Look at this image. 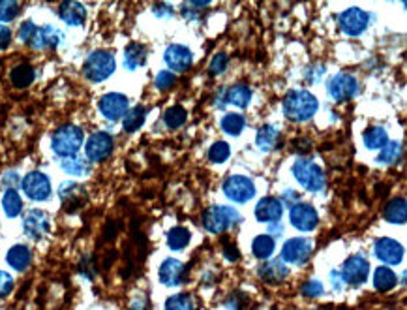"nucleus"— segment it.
Segmentation results:
<instances>
[{"label": "nucleus", "instance_id": "f257e3e1", "mask_svg": "<svg viewBox=\"0 0 407 310\" xmlns=\"http://www.w3.org/2000/svg\"><path fill=\"white\" fill-rule=\"evenodd\" d=\"M281 109L289 121L293 122H306L314 119V115L319 109V101L312 93L297 88V90H289L281 101Z\"/></svg>", "mask_w": 407, "mask_h": 310}, {"label": "nucleus", "instance_id": "f03ea898", "mask_svg": "<svg viewBox=\"0 0 407 310\" xmlns=\"http://www.w3.org/2000/svg\"><path fill=\"white\" fill-rule=\"evenodd\" d=\"M83 143H85V132L74 122L59 126L51 137V148L59 158H70V156L79 155Z\"/></svg>", "mask_w": 407, "mask_h": 310}, {"label": "nucleus", "instance_id": "7ed1b4c3", "mask_svg": "<svg viewBox=\"0 0 407 310\" xmlns=\"http://www.w3.org/2000/svg\"><path fill=\"white\" fill-rule=\"evenodd\" d=\"M293 171L295 179L301 184L302 188L308 190V192H314V194H319L327 186V177H325V171L321 169L319 164H315L314 160L310 158H297L293 162Z\"/></svg>", "mask_w": 407, "mask_h": 310}, {"label": "nucleus", "instance_id": "20e7f679", "mask_svg": "<svg viewBox=\"0 0 407 310\" xmlns=\"http://www.w3.org/2000/svg\"><path fill=\"white\" fill-rule=\"evenodd\" d=\"M117 70V61L115 55L107 49H96L88 55L83 64V75L87 77L88 81L101 83L109 79Z\"/></svg>", "mask_w": 407, "mask_h": 310}, {"label": "nucleus", "instance_id": "39448f33", "mask_svg": "<svg viewBox=\"0 0 407 310\" xmlns=\"http://www.w3.org/2000/svg\"><path fill=\"white\" fill-rule=\"evenodd\" d=\"M241 213L233 207H227V205H212L203 213V218H201L203 228L207 229L208 233H214V235L224 233L226 229L241 224Z\"/></svg>", "mask_w": 407, "mask_h": 310}, {"label": "nucleus", "instance_id": "423d86ee", "mask_svg": "<svg viewBox=\"0 0 407 310\" xmlns=\"http://www.w3.org/2000/svg\"><path fill=\"white\" fill-rule=\"evenodd\" d=\"M115 139L109 132H94L88 135L87 143H85V158L90 164H101L106 162L109 156L113 155Z\"/></svg>", "mask_w": 407, "mask_h": 310}, {"label": "nucleus", "instance_id": "0eeeda50", "mask_svg": "<svg viewBox=\"0 0 407 310\" xmlns=\"http://www.w3.org/2000/svg\"><path fill=\"white\" fill-rule=\"evenodd\" d=\"M21 188L25 192V196L32 202H47L51 196V181L43 171H30L21 179Z\"/></svg>", "mask_w": 407, "mask_h": 310}, {"label": "nucleus", "instance_id": "6e6552de", "mask_svg": "<svg viewBox=\"0 0 407 310\" xmlns=\"http://www.w3.org/2000/svg\"><path fill=\"white\" fill-rule=\"evenodd\" d=\"M359 93V81L351 74H336L328 77L327 81V95L334 101H349L353 100Z\"/></svg>", "mask_w": 407, "mask_h": 310}, {"label": "nucleus", "instance_id": "1a4fd4ad", "mask_svg": "<svg viewBox=\"0 0 407 310\" xmlns=\"http://www.w3.org/2000/svg\"><path fill=\"white\" fill-rule=\"evenodd\" d=\"M224 194L233 203H248L257 194L255 182L250 177L231 175L224 182Z\"/></svg>", "mask_w": 407, "mask_h": 310}, {"label": "nucleus", "instance_id": "9d476101", "mask_svg": "<svg viewBox=\"0 0 407 310\" xmlns=\"http://www.w3.org/2000/svg\"><path fill=\"white\" fill-rule=\"evenodd\" d=\"M314 252L312 239L306 237H293L284 243L281 246V262L291 263V265H304Z\"/></svg>", "mask_w": 407, "mask_h": 310}, {"label": "nucleus", "instance_id": "9b49d317", "mask_svg": "<svg viewBox=\"0 0 407 310\" xmlns=\"http://www.w3.org/2000/svg\"><path fill=\"white\" fill-rule=\"evenodd\" d=\"M340 275L344 278V284L359 288L362 284H366L368 275H370V262L361 254L349 256L341 265Z\"/></svg>", "mask_w": 407, "mask_h": 310}, {"label": "nucleus", "instance_id": "f8f14e48", "mask_svg": "<svg viewBox=\"0 0 407 310\" xmlns=\"http://www.w3.org/2000/svg\"><path fill=\"white\" fill-rule=\"evenodd\" d=\"M289 222L299 231H314L319 224V215L314 205L299 202L293 207H289Z\"/></svg>", "mask_w": 407, "mask_h": 310}, {"label": "nucleus", "instance_id": "ddd939ff", "mask_svg": "<svg viewBox=\"0 0 407 310\" xmlns=\"http://www.w3.org/2000/svg\"><path fill=\"white\" fill-rule=\"evenodd\" d=\"M51 229V218L46 211L30 209L23 218V231L28 239L32 241H41Z\"/></svg>", "mask_w": 407, "mask_h": 310}, {"label": "nucleus", "instance_id": "4468645a", "mask_svg": "<svg viewBox=\"0 0 407 310\" xmlns=\"http://www.w3.org/2000/svg\"><path fill=\"white\" fill-rule=\"evenodd\" d=\"M98 109L107 121L117 122L121 121L130 109V100H128V96L121 95V93H107L98 101Z\"/></svg>", "mask_w": 407, "mask_h": 310}, {"label": "nucleus", "instance_id": "2eb2a0df", "mask_svg": "<svg viewBox=\"0 0 407 310\" xmlns=\"http://www.w3.org/2000/svg\"><path fill=\"white\" fill-rule=\"evenodd\" d=\"M338 25L347 36H361L370 25V14L361 10V8H349V10L340 14Z\"/></svg>", "mask_w": 407, "mask_h": 310}, {"label": "nucleus", "instance_id": "dca6fc26", "mask_svg": "<svg viewBox=\"0 0 407 310\" xmlns=\"http://www.w3.org/2000/svg\"><path fill=\"white\" fill-rule=\"evenodd\" d=\"M59 197H61L62 207L72 213V211H77L79 207H83V203L87 202V188L81 182L68 181L61 184Z\"/></svg>", "mask_w": 407, "mask_h": 310}, {"label": "nucleus", "instance_id": "f3484780", "mask_svg": "<svg viewBox=\"0 0 407 310\" xmlns=\"http://www.w3.org/2000/svg\"><path fill=\"white\" fill-rule=\"evenodd\" d=\"M64 41V34H62L61 28L53 27V25H43V27L36 28L32 40H30V48L32 49H57L59 46H62Z\"/></svg>", "mask_w": 407, "mask_h": 310}, {"label": "nucleus", "instance_id": "a211bd4d", "mask_svg": "<svg viewBox=\"0 0 407 310\" xmlns=\"http://www.w3.org/2000/svg\"><path fill=\"white\" fill-rule=\"evenodd\" d=\"M163 61H166L169 72H173V74L175 72H186L188 68L192 66V62H194V55L186 46L175 43V46H169L166 49Z\"/></svg>", "mask_w": 407, "mask_h": 310}, {"label": "nucleus", "instance_id": "6ab92c4d", "mask_svg": "<svg viewBox=\"0 0 407 310\" xmlns=\"http://www.w3.org/2000/svg\"><path fill=\"white\" fill-rule=\"evenodd\" d=\"M160 282L163 286H181L186 280V265L181 262V260H175V258H167L166 262L160 265Z\"/></svg>", "mask_w": 407, "mask_h": 310}, {"label": "nucleus", "instance_id": "aec40b11", "mask_svg": "<svg viewBox=\"0 0 407 310\" xmlns=\"http://www.w3.org/2000/svg\"><path fill=\"white\" fill-rule=\"evenodd\" d=\"M375 256L387 265H398L404 260V246L390 237H381L374 244Z\"/></svg>", "mask_w": 407, "mask_h": 310}, {"label": "nucleus", "instance_id": "412c9836", "mask_svg": "<svg viewBox=\"0 0 407 310\" xmlns=\"http://www.w3.org/2000/svg\"><path fill=\"white\" fill-rule=\"evenodd\" d=\"M284 215V203L274 196L263 197L255 205V218L259 222H278Z\"/></svg>", "mask_w": 407, "mask_h": 310}, {"label": "nucleus", "instance_id": "4be33fe9", "mask_svg": "<svg viewBox=\"0 0 407 310\" xmlns=\"http://www.w3.org/2000/svg\"><path fill=\"white\" fill-rule=\"evenodd\" d=\"M6 262L17 273H25L32 263V250L27 244H14L6 252Z\"/></svg>", "mask_w": 407, "mask_h": 310}, {"label": "nucleus", "instance_id": "5701e85b", "mask_svg": "<svg viewBox=\"0 0 407 310\" xmlns=\"http://www.w3.org/2000/svg\"><path fill=\"white\" fill-rule=\"evenodd\" d=\"M59 17L70 27H81L87 21V8L81 2H62L59 6Z\"/></svg>", "mask_w": 407, "mask_h": 310}, {"label": "nucleus", "instance_id": "b1692460", "mask_svg": "<svg viewBox=\"0 0 407 310\" xmlns=\"http://www.w3.org/2000/svg\"><path fill=\"white\" fill-rule=\"evenodd\" d=\"M257 275H259L263 282L278 284L281 280H286L287 275H289V269H287V265L281 260H272V262L263 263L257 269Z\"/></svg>", "mask_w": 407, "mask_h": 310}, {"label": "nucleus", "instance_id": "393cba45", "mask_svg": "<svg viewBox=\"0 0 407 310\" xmlns=\"http://www.w3.org/2000/svg\"><path fill=\"white\" fill-rule=\"evenodd\" d=\"M147 48L145 46H141V43H128L126 49H124V68L130 70V72H135V70H139L147 64Z\"/></svg>", "mask_w": 407, "mask_h": 310}, {"label": "nucleus", "instance_id": "a878e982", "mask_svg": "<svg viewBox=\"0 0 407 310\" xmlns=\"http://www.w3.org/2000/svg\"><path fill=\"white\" fill-rule=\"evenodd\" d=\"M280 143V130L272 126V124H265L257 130L255 135V145L261 153H272L274 148Z\"/></svg>", "mask_w": 407, "mask_h": 310}, {"label": "nucleus", "instance_id": "bb28decb", "mask_svg": "<svg viewBox=\"0 0 407 310\" xmlns=\"http://www.w3.org/2000/svg\"><path fill=\"white\" fill-rule=\"evenodd\" d=\"M252 101V88L242 83H237L233 87L226 88V104L227 106H235V108L244 109L250 106Z\"/></svg>", "mask_w": 407, "mask_h": 310}, {"label": "nucleus", "instance_id": "cd10ccee", "mask_svg": "<svg viewBox=\"0 0 407 310\" xmlns=\"http://www.w3.org/2000/svg\"><path fill=\"white\" fill-rule=\"evenodd\" d=\"M36 79V70L28 62H21L10 72V81L15 88H27L30 87Z\"/></svg>", "mask_w": 407, "mask_h": 310}, {"label": "nucleus", "instance_id": "c85d7f7f", "mask_svg": "<svg viewBox=\"0 0 407 310\" xmlns=\"http://www.w3.org/2000/svg\"><path fill=\"white\" fill-rule=\"evenodd\" d=\"M383 216L385 220L390 224H398V226H404L407 220V205L406 197H394L387 203V207L383 211Z\"/></svg>", "mask_w": 407, "mask_h": 310}, {"label": "nucleus", "instance_id": "c756f323", "mask_svg": "<svg viewBox=\"0 0 407 310\" xmlns=\"http://www.w3.org/2000/svg\"><path fill=\"white\" fill-rule=\"evenodd\" d=\"M61 168L66 171L68 175L74 177H87L90 173V162H88L85 156H70V158H61Z\"/></svg>", "mask_w": 407, "mask_h": 310}, {"label": "nucleus", "instance_id": "7c9ffc66", "mask_svg": "<svg viewBox=\"0 0 407 310\" xmlns=\"http://www.w3.org/2000/svg\"><path fill=\"white\" fill-rule=\"evenodd\" d=\"M2 211L8 218H17L23 213V197L15 188H6L2 194Z\"/></svg>", "mask_w": 407, "mask_h": 310}, {"label": "nucleus", "instance_id": "2f4dec72", "mask_svg": "<svg viewBox=\"0 0 407 310\" xmlns=\"http://www.w3.org/2000/svg\"><path fill=\"white\" fill-rule=\"evenodd\" d=\"M145 119H147V109L143 106H135V108L128 109L126 115L122 117V130L126 134H134L145 124Z\"/></svg>", "mask_w": 407, "mask_h": 310}, {"label": "nucleus", "instance_id": "473e14b6", "mask_svg": "<svg viewBox=\"0 0 407 310\" xmlns=\"http://www.w3.org/2000/svg\"><path fill=\"white\" fill-rule=\"evenodd\" d=\"M190 239H192V233L184 226H175L167 231V246L175 252H181V250L186 249L190 244Z\"/></svg>", "mask_w": 407, "mask_h": 310}, {"label": "nucleus", "instance_id": "72a5a7b5", "mask_svg": "<svg viewBox=\"0 0 407 310\" xmlns=\"http://www.w3.org/2000/svg\"><path fill=\"white\" fill-rule=\"evenodd\" d=\"M398 284V277L390 267H379L374 273V286L377 291H390L396 288Z\"/></svg>", "mask_w": 407, "mask_h": 310}, {"label": "nucleus", "instance_id": "f704fd0d", "mask_svg": "<svg viewBox=\"0 0 407 310\" xmlns=\"http://www.w3.org/2000/svg\"><path fill=\"white\" fill-rule=\"evenodd\" d=\"M274 249H276V243L270 235H257L252 243V252H254L255 258L259 260H268V258L274 254Z\"/></svg>", "mask_w": 407, "mask_h": 310}, {"label": "nucleus", "instance_id": "c9c22d12", "mask_svg": "<svg viewBox=\"0 0 407 310\" xmlns=\"http://www.w3.org/2000/svg\"><path fill=\"white\" fill-rule=\"evenodd\" d=\"M388 143V135L387 130L383 128V126H370V128L364 132V145L368 148H383Z\"/></svg>", "mask_w": 407, "mask_h": 310}, {"label": "nucleus", "instance_id": "e433bc0d", "mask_svg": "<svg viewBox=\"0 0 407 310\" xmlns=\"http://www.w3.org/2000/svg\"><path fill=\"white\" fill-rule=\"evenodd\" d=\"M401 158V143L388 142L385 147L381 148L377 155V164L381 166H393Z\"/></svg>", "mask_w": 407, "mask_h": 310}, {"label": "nucleus", "instance_id": "4c0bfd02", "mask_svg": "<svg viewBox=\"0 0 407 310\" xmlns=\"http://www.w3.org/2000/svg\"><path fill=\"white\" fill-rule=\"evenodd\" d=\"M186 121L188 113L182 106H173V108H169L166 113H163V122H166V126L169 130H179L181 126H184V122Z\"/></svg>", "mask_w": 407, "mask_h": 310}, {"label": "nucleus", "instance_id": "58836bf2", "mask_svg": "<svg viewBox=\"0 0 407 310\" xmlns=\"http://www.w3.org/2000/svg\"><path fill=\"white\" fill-rule=\"evenodd\" d=\"M221 130L229 135H239L246 126V121L241 113H227L221 119Z\"/></svg>", "mask_w": 407, "mask_h": 310}, {"label": "nucleus", "instance_id": "ea45409f", "mask_svg": "<svg viewBox=\"0 0 407 310\" xmlns=\"http://www.w3.org/2000/svg\"><path fill=\"white\" fill-rule=\"evenodd\" d=\"M194 297L190 293H177L166 301V310H195Z\"/></svg>", "mask_w": 407, "mask_h": 310}, {"label": "nucleus", "instance_id": "a19ab883", "mask_svg": "<svg viewBox=\"0 0 407 310\" xmlns=\"http://www.w3.org/2000/svg\"><path fill=\"white\" fill-rule=\"evenodd\" d=\"M231 156V148L226 142H216L208 148V160L212 164H224Z\"/></svg>", "mask_w": 407, "mask_h": 310}, {"label": "nucleus", "instance_id": "79ce46f5", "mask_svg": "<svg viewBox=\"0 0 407 310\" xmlns=\"http://www.w3.org/2000/svg\"><path fill=\"white\" fill-rule=\"evenodd\" d=\"M21 12L19 2H14V0H0V25L2 23H10L14 21Z\"/></svg>", "mask_w": 407, "mask_h": 310}, {"label": "nucleus", "instance_id": "37998d69", "mask_svg": "<svg viewBox=\"0 0 407 310\" xmlns=\"http://www.w3.org/2000/svg\"><path fill=\"white\" fill-rule=\"evenodd\" d=\"M229 66V57L226 53H216L212 57V61L208 64V74L210 75H220L224 74Z\"/></svg>", "mask_w": 407, "mask_h": 310}, {"label": "nucleus", "instance_id": "c03bdc74", "mask_svg": "<svg viewBox=\"0 0 407 310\" xmlns=\"http://www.w3.org/2000/svg\"><path fill=\"white\" fill-rule=\"evenodd\" d=\"M177 81V77H175L173 72H169V70H163V72H158L156 75V79H154V85L158 90H167V88H171Z\"/></svg>", "mask_w": 407, "mask_h": 310}, {"label": "nucleus", "instance_id": "a18cd8bd", "mask_svg": "<svg viewBox=\"0 0 407 310\" xmlns=\"http://www.w3.org/2000/svg\"><path fill=\"white\" fill-rule=\"evenodd\" d=\"M301 291L304 297L315 299V297H321L325 293V288H323V284L319 280H308V282H304L301 286Z\"/></svg>", "mask_w": 407, "mask_h": 310}, {"label": "nucleus", "instance_id": "49530a36", "mask_svg": "<svg viewBox=\"0 0 407 310\" xmlns=\"http://www.w3.org/2000/svg\"><path fill=\"white\" fill-rule=\"evenodd\" d=\"M327 72V68L325 64H312V66L306 68V72H304V79L308 83H319L323 81V75Z\"/></svg>", "mask_w": 407, "mask_h": 310}, {"label": "nucleus", "instance_id": "de8ad7c7", "mask_svg": "<svg viewBox=\"0 0 407 310\" xmlns=\"http://www.w3.org/2000/svg\"><path fill=\"white\" fill-rule=\"evenodd\" d=\"M36 28H38V25H36L34 21H30V19L23 21V23H21V27H19V40L28 46V43H30V40H32L34 32H36Z\"/></svg>", "mask_w": 407, "mask_h": 310}, {"label": "nucleus", "instance_id": "09e8293b", "mask_svg": "<svg viewBox=\"0 0 407 310\" xmlns=\"http://www.w3.org/2000/svg\"><path fill=\"white\" fill-rule=\"evenodd\" d=\"M12 291H14V277L0 269V299L8 297Z\"/></svg>", "mask_w": 407, "mask_h": 310}, {"label": "nucleus", "instance_id": "8fccbe9b", "mask_svg": "<svg viewBox=\"0 0 407 310\" xmlns=\"http://www.w3.org/2000/svg\"><path fill=\"white\" fill-rule=\"evenodd\" d=\"M2 184H4L6 188L17 190V186L21 184L19 173H17V171H8V173H4V175H2Z\"/></svg>", "mask_w": 407, "mask_h": 310}, {"label": "nucleus", "instance_id": "3c124183", "mask_svg": "<svg viewBox=\"0 0 407 310\" xmlns=\"http://www.w3.org/2000/svg\"><path fill=\"white\" fill-rule=\"evenodd\" d=\"M10 43H12V30L6 25H0V51L10 48Z\"/></svg>", "mask_w": 407, "mask_h": 310}, {"label": "nucleus", "instance_id": "603ef678", "mask_svg": "<svg viewBox=\"0 0 407 310\" xmlns=\"http://www.w3.org/2000/svg\"><path fill=\"white\" fill-rule=\"evenodd\" d=\"M280 202H286L289 207H293V205H297V203L301 202V196H299V192H295V190H284V196H281Z\"/></svg>", "mask_w": 407, "mask_h": 310}, {"label": "nucleus", "instance_id": "864d4df0", "mask_svg": "<svg viewBox=\"0 0 407 310\" xmlns=\"http://www.w3.org/2000/svg\"><path fill=\"white\" fill-rule=\"evenodd\" d=\"M152 12L156 17H169V15H173V8L166 4V2H160V4H156L152 8Z\"/></svg>", "mask_w": 407, "mask_h": 310}, {"label": "nucleus", "instance_id": "5fc2aeb1", "mask_svg": "<svg viewBox=\"0 0 407 310\" xmlns=\"http://www.w3.org/2000/svg\"><path fill=\"white\" fill-rule=\"evenodd\" d=\"M130 310H150V303L147 297H135L130 303Z\"/></svg>", "mask_w": 407, "mask_h": 310}, {"label": "nucleus", "instance_id": "6e6d98bb", "mask_svg": "<svg viewBox=\"0 0 407 310\" xmlns=\"http://www.w3.org/2000/svg\"><path fill=\"white\" fill-rule=\"evenodd\" d=\"M224 256L229 260V262H237L239 258H241V254H239V250H237V246H231V244H226V249H224Z\"/></svg>", "mask_w": 407, "mask_h": 310}, {"label": "nucleus", "instance_id": "4d7b16f0", "mask_svg": "<svg viewBox=\"0 0 407 310\" xmlns=\"http://www.w3.org/2000/svg\"><path fill=\"white\" fill-rule=\"evenodd\" d=\"M330 280H332L334 290L341 291V288H344V278H341L340 271H332V273H330Z\"/></svg>", "mask_w": 407, "mask_h": 310}, {"label": "nucleus", "instance_id": "13d9d810", "mask_svg": "<svg viewBox=\"0 0 407 310\" xmlns=\"http://www.w3.org/2000/svg\"><path fill=\"white\" fill-rule=\"evenodd\" d=\"M267 235H270L274 239V241H276V237L284 235V226H281V224H278V222H274L272 226L268 228Z\"/></svg>", "mask_w": 407, "mask_h": 310}, {"label": "nucleus", "instance_id": "bf43d9fd", "mask_svg": "<svg viewBox=\"0 0 407 310\" xmlns=\"http://www.w3.org/2000/svg\"><path fill=\"white\" fill-rule=\"evenodd\" d=\"M214 106H216V108H220V109H224L227 106L226 104V88H220V90H218V95H216V100H214Z\"/></svg>", "mask_w": 407, "mask_h": 310}, {"label": "nucleus", "instance_id": "052dcab7", "mask_svg": "<svg viewBox=\"0 0 407 310\" xmlns=\"http://www.w3.org/2000/svg\"><path fill=\"white\" fill-rule=\"evenodd\" d=\"M319 310H323V309H319Z\"/></svg>", "mask_w": 407, "mask_h": 310}]
</instances>
